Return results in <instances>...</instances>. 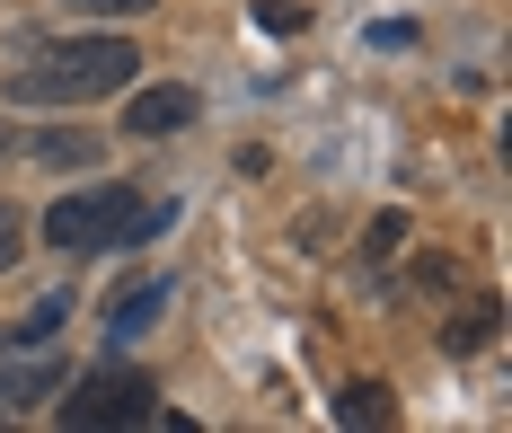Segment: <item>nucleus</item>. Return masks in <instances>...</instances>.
Returning <instances> with one entry per match:
<instances>
[{"label":"nucleus","instance_id":"nucleus-1","mask_svg":"<svg viewBox=\"0 0 512 433\" xmlns=\"http://www.w3.org/2000/svg\"><path fill=\"white\" fill-rule=\"evenodd\" d=\"M133 62H142V45H124L106 27L98 36H53L9 71V107H89V98L133 80Z\"/></svg>","mask_w":512,"mask_h":433},{"label":"nucleus","instance_id":"nucleus-2","mask_svg":"<svg viewBox=\"0 0 512 433\" xmlns=\"http://www.w3.org/2000/svg\"><path fill=\"white\" fill-rule=\"evenodd\" d=\"M159 221H168V204H142L133 186H89L45 213V239L53 248H124V239H151Z\"/></svg>","mask_w":512,"mask_h":433},{"label":"nucleus","instance_id":"nucleus-3","mask_svg":"<svg viewBox=\"0 0 512 433\" xmlns=\"http://www.w3.org/2000/svg\"><path fill=\"white\" fill-rule=\"evenodd\" d=\"M151 416V380L142 372H89L80 398H62V425H142Z\"/></svg>","mask_w":512,"mask_h":433},{"label":"nucleus","instance_id":"nucleus-4","mask_svg":"<svg viewBox=\"0 0 512 433\" xmlns=\"http://www.w3.org/2000/svg\"><path fill=\"white\" fill-rule=\"evenodd\" d=\"M124 124H133L142 142H159V133H186V124H195V89H142Z\"/></svg>","mask_w":512,"mask_h":433},{"label":"nucleus","instance_id":"nucleus-5","mask_svg":"<svg viewBox=\"0 0 512 433\" xmlns=\"http://www.w3.org/2000/svg\"><path fill=\"white\" fill-rule=\"evenodd\" d=\"M151 319H168V283H133V292L106 310V336L133 345V336H151Z\"/></svg>","mask_w":512,"mask_h":433},{"label":"nucleus","instance_id":"nucleus-6","mask_svg":"<svg viewBox=\"0 0 512 433\" xmlns=\"http://www.w3.org/2000/svg\"><path fill=\"white\" fill-rule=\"evenodd\" d=\"M27 160H45V168H89V160H98V142H89V133H36V142H27Z\"/></svg>","mask_w":512,"mask_h":433},{"label":"nucleus","instance_id":"nucleus-7","mask_svg":"<svg viewBox=\"0 0 512 433\" xmlns=\"http://www.w3.org/2000/svg\"><path fill=\"white\" fill-rule=\"evenodd\" d=\"M486 336H495V301H468L460 319L442 327V345H451V354H477V345H486Z\"/></svg>","mask_w":512,"mask_h":433},{"label":"nucleus","instance_id":"nucleus-8","mask_svg":"<svg viewBox=\"0 0 512 433\" xmlns=\"http://www.w3.org/2000/svg\"><path fill=\"white\" fill-rule=\"evenodd\" d=\"M389 416H398V407H389V389H371V380L336 398V425H389Z\"/></svg>","mask_w":512,"mask_h":433},{"label":"nucleus","instance_id":"nucleus-9","mask_svg":"<svg viewBox=\"0 0 512 433\" xmlns=\"http://www.w3.org/2000/svg\"><path fill=\"white\" fill-rule=\"evenodd\" d=\"M62 310H71V301H62V292H45V301H36V310H27V319L9 327V345H45L53 327H62Z\"/></svg>","mask_w":512,"mask_h":433},{"label":"nucleus","instance_id":"nucleus-10","mask_svg":"<svg viewBox=\"0 0 512 433\" xmlns=\"http://www.w3.org/2000/svg\"><path fill=\"white\" fill-rule=\"evenodd\" d=\"M53 380H62L53 363H36V372H0V407H27V398H45Z\"/></svg>","mask_w":512,"mask_h":433},{"label":"nucleus","instance_id":"nucleus-11","mask_svg":"<svg viewBox=\"0 0 512 433\" xmlns=\"http://www.w3.org/2000/svg\"><path fill=\"white\" fill-rule=\"evenodd\" d=\"M256 27H274V36H292V27H309L301 0H256Z\"/></svg>","mask_w":512,"mask_h":433},{"label":"nucleus","instance_id":"nucleus-12","mask_svg":"<svg viewBox=\"0 0 512 433\" xmlns=\"http://www.w3.org/2000/svg\"><path fill=\"white\" fill-rule=\"evenodd\" d=\"M71 9H80V18H142L151 0H71Z\"/></svg>","mask_w":512,"mask_h":433},{"label":"nucleus","instance_id":"nucleus-13","mask_svg":"<svg viewBox=\"0 0 512 433\" xmlns=\"http://www.w3.org/2000/svg\"><path fill=\"white\" fill-rule=\"evenodd\" d=\"M371 45H380V54H407L415 27H407V18H389V27H371Z\"/></svg>","mask_w":512,"mask_h":433},{"label":"nucleus","instance_id":"nucleus-14","mask_svg":"<svg viewBox=\"0 0 512 433\" xmlns=\"http://www.w3.org/2000/svg\"><path fill=\"white\" fill-rule=\"evenodd\" d=\"M398 239H407V221H398V213H380V221H371V257H389Z\"/></svg>","mask_w":512,"mask_h":433},{"label":"nucleus","instance_id":"nucleus-15","mask_svg":"<svg viewBox=\"0 0 512 433\" xmlns=\"http://www.w3.org/2000/svg\"><path fill=\"white\" fill-rule=\"evenodd\" d=\"M9 257H18V213L0 204V266H9Z\"/></svg>","mask_w":512,"mask_h":433},{"label":"nucleus","instance_id":"nucleus-16","mask_svg":"<svg viewBox=\"0 0 512 433\" xmlns=\"http://www.w3.org/2000/svg\"><path fill=\"white\" fill-rule=\"evenodd\" d=\"M0 151H9V124H0Z\"/></svg>","mask_w":512,"mask_h":433}]
</instances>
